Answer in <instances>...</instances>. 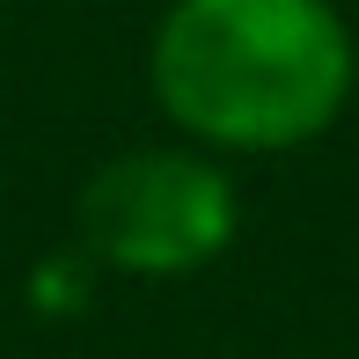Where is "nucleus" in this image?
<instances>
[{
  "label": "nucleus",
  "mask_w": 359,
  "mask_h": 359,
  "mask_svg": "<svg viewBox=\"0 0 359 359\" xmlns=\"http://www.w3.org/2000/svg\"><path fill=\"white\" fill-rule=\"evenodd\" d=\"M147 81L184 140L213 154H286L345 118L359 44L330 0H169Z\"/></svg>",
  "instance_id": "1"
},
{
  "label": "nucleus",
  "mask_w": 359,
  "mask_h": 359,
  "mask_svg": "<svg viewBox=\"0 0 359 359\" xmlns=\"http://www.w3.org/2000/svg\"><path fill=\"white\" fill-rule=\"evenodd\" d=\"M74 220H81V242L110 271L176 279V271L213 264L227 242H235L242 198L227 184V169H213L205 154L140 147V154H118V161H103L88 176Z\"/></svg>",
  "instance_id": "2"
}]
</instances>
